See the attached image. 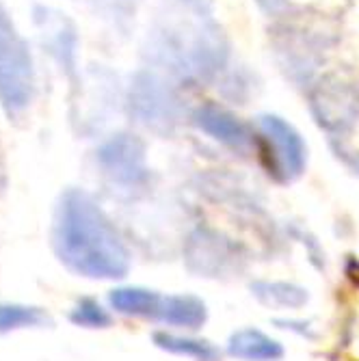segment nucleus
Instances as JSON below:
<instances>
[{"instance_id":"obj_11","label":"nucleus","mask_w":359,"mask_h":361,"mask_svg":"<svg viewBox=\"0 0 359 361\" xmlns=\"http://www.w3.org/2000/svg\"><path fill=\"white\" fill-rule=\"evenodd\" d=\"M253 294L269 307H290V310H297L301 305H305L308 301V292L299 286H292V283H267V281H257L251 286Z\"/></svg>"},{"instance_id":"obj_7","label":"nucleus","mask_w":359,"mask_h":361,"mask_svg":"<svg viewBox=\"0 0 359 361\" xmlns=\"http://www.w3.org/2000/svg\"><path fill=\"white\" fill-rule=\"evenodd\" d=\"M227 353L245 361H279L284 346L257 329H241L227 342Z\"/></svg>"},{"instance_id":"obj_4","label":"nucleus","mask_w":359,"mask_h":361,"mask_svg":"<svg viewBox=\"0 0 359 361\" xmlns=\"http://www.w3.org/2000/svg\"><path fill=\"white\" fill-rule=\"evenodd\" d=\"M97 165L111 184L119 186L121 190L139 188L147 178L145 147L139 139L128 135L107 141L97 152Z\"/></svg>"},{"instance_id":"obj_5","label":"nucleus","mask_w":359,"mask_h":361,"mask_svg":"<svg viewBox=\"0 0 359 361\" xmlns=\"http://www.w3.org/2000/svg\"><path fill=\"white\" fill-rule=\"evenodd\" d=\"M197 126L212 139L230 145L234 149H247L253 145V135L230 113L214 106H206L197 111Z\"/></svg>"},{"instance_id":"obj_6","label":"nucleus","mask_w":359,"mask_h":361,"mask_svg":"<svg viewBox=\"0 0 359 361\" xmlns=\"http://www.w3.org/2000/svg\"><path fill=\"white\" fill-rule=\"evenodd\" d=\"M208 318L206 303L193 294H169L162 297V307L158 314V322L167 326H178V329H202V324Z\"/></svg>"},{"instance_id":"obj_3","label":"nucleus","mask_w":359,"mask_h":361,"mask_svg":"<svg viewBox=\"0 0 359 361\" xmlns=\"http://www.w3.org/2000/svg\"><path fill=\"white\" fill-rule=\"evenodd\" d=\"M260 152L279 182L297 180L305 169V143L288 121L277 115L260 117Z\"/></svg>"},{"instance_id":"obj_9","label":"nucleus","mask_w":359,"mask_h":361,"mask_svg":"<svg viewBox=\"0 0 359 361\" xmlns=\"http://www.w3.org/2000/svg\"><path fill=\"white\" fill-rule=\"evenodd\" d=\"M50 326H54V320L44 307L24 303H0V336L24 329H50Z\"/></svg>"},{"instance_id":"obj_8","label":"nucleus","mask_w":359,"mask_h":361,"mask_svg":"<svg viewBox=\"0 0 359 361\" xmlns=\"http://www.w3.org/2000/svg\"><path fill=\"white\" fill-rule=\"evenodd\" d=\"M109 303L123 316L156 320L162 307V294L145 288H117L109 294Z\"/></svg>"},{"instance_id":"obj_1","label":"nucleus","mask_w":359,"mask_h":361,"mask_svg":"<svg viewBox=\"0 0 359 361\" xmlns=\"http://www.w3.org/2000/svg\"><path fill=\"white\" fill-rule=\"evenodd\" d=\"M50 245L61 264L78 277L121 279L130 271V251L117 227L80 188H68L59 197Z\"/></svg>"},{"instance_id":"obj_2","label":"nucleus","mask_w":359,"mask_h":361,"mask_svg":"<svg viewBox=\"0 0 359 361\" xmlns=\"http://www.w3.org/2000/svg\"><path fill=\"white\" fill-rule=\"evenodd\" d=\"M32 61L13 20L0 5V104L5 113L20 115L32 97Z\"/></svg>"},{"instance_id":"obj_10","label":"nucleus","mask_w":359,"mask_h":361,"mask_svg":"<svg viewBox=\"0 0 359 361\" xmlns=\"http://www.w3.org/2000/svg\"><path fill=\"white\" fill-rule=\"evenodd\" d=\"M154 344L162 350H169L174 355H184L195 361H221V350L208 342V340H195V338H182V336H171L165 331H156Z\"/></svg>"},{"instance_id":"obj_12","label":"nucleus","mask_w":359,"mask_h":361,"mask_svg":"<svg viewBox=\"0 0 359 361\" xmlns=\"http://www.w3.org/2000/svg\"><path fill=\"white\" fill-rule=\"evenodd\" d=\"M70 320L76 326H85V329H109L113 326V316L109 310H104L95 299H80L70 312Z\"/></svg>"}]
</instances>
